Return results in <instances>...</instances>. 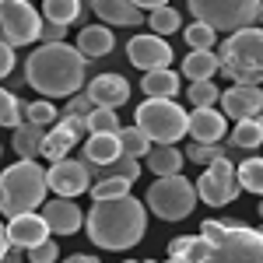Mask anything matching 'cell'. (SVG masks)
Masks as SVG:
<instances>
[{"mask_svg":"<svg viewBox=\"0 0 263 263\" xmlns=\"http://www.w3.org/2000/svg\"><path fill=\"white\" fill-rule=\"evenodd\" d=\"M168 260L176 263H263V228L242 221L207 218L200 235H179L168 242Z\"/></svg>","mask_w":263,"mask_h":263,"instance_id":"cell-1","label":"cell"},{"mask_svg":"<svg viewBox=\"0 0 263 263\" xmlns=\"http://www.w3.org/2000/svg\"><path fill=\"white\" fill-rule=\"evenodd\" d=\"M84 228L99 249H130L147 232V207L130 193L116 200H95L84 218Z\"/></svg>","mask_w":263,"mask_h":263,"instance_id":"cell-2","label":"cell"},{"mask_svg":"<svg viewBox=\"0 0 263 263\" xmlns=\"http://www.w3.org/2000/svg\"><path fill=\"white\" fill-rule=\"evenodd\" d=\"M84 70H88V60L74 46H67V42H46V46H39L28 57L25 81L32 84L39 95H46V99L49 95L70 99V95H78L84 88Z\"/></svg>","mask_w":263,"mask_h":263,"instance_id":"cell-3","label":"cell"},{"mask_svg":"<svg viewBox=\"0 0 263 263\" xmlns=\"http://www.w3.org/2000/svg\"><path fill=\"white\" fill-rule=\"evenodd\" d=\"M49 182L46 168L35 165V158H21L0 172V214L18 218V214H35V207L46 203Z\"/></svg>","mask_w":263,"mask_h":263,"instance_id":"cell-4","label":"cell"},{"mask_svg":"<svg viewBox=\"0 0 263 263\" xmlns=\"http://www.w3.org/2000/svg\"><path fill=\"white\" fill-rule=\"evenodd\" d=\"M221 70L224 78H232V84H263V28L249 25L239 28L224 39L221 53Z\"/></svg>","mask_w":263,"mask_h":263,"instance_id":"cell-5","label":"cell"},{"mask_svg":"<svg viewBox=\"0 0 263 263\" xmlns=\"http://www.w3.org/2000/svg\"><path fill=\"white\" fill-rule=\"evenodd\" d=\"M134 120H137V130L151 144H176L179 137H186L190 112L172 99H147L137 105Z\"/></svg>","mask_w":263,"mask_h":263,"instance_id":"cell-6","label":"cell"},{"mask_svg":"<svg viewBox=\"0 0 263 263\" xmlns=\"http://www.w3.org/2000/svg\"><path fill=\"white\" fill-rule=\"evenodd\" d=\"M144 207L151 214H158L162 221H182L193 214L197 207V186L182 176H165V179H155L147 186V197H144Z\"/></svg>","mask_w":263,"mask_h":263,"instance_id":"cell-7","label":"cell"},{"mask_svg":"<svg viewBox=\"0 0 263 263\" xmlns=\"http://www.w3.org/2000/svg\"><path fill=\"white\" fill-rule=\"evenodd\" d=\"M263 0H186V11L193 21L211 25L214 32H239L256 21Z\"/></svg>","mask_w":263,"mask_h":263,"instance_id":"cell-8","label":"cell"},{"mask_svg":"<svg viewBox=\"0 0 263 263\" xmlns=\"http://www.w3.org/2000/svg\"><path fill=\"white\" fill-rule=\"evenodd\" d=\"M42 14L32 0H0V39L7 46H28L39 39Z\"/></svg>","mask_w":263,"mask_h":263,"instance_id":"cell-9","label":"cell"},{"mask_svg":"<svg viewBox=\"0 0 263 263\" xmlns=\"http://www.w3.org/2000/svg\"><path fill=\"white\" fill-rule=\"evenodd\" d=\"M239 193H242V186L235 179V165L228 162V158L211 162L200 172V179H197V200H203L207 207H224V203L235 200Z\"/></svg>","mask_w":263,"mask_h":263,"instance_id":"cell-10","label":"cell"},{"mask_svg":"<svg viewBox=\"0 0 263 263\" xmlns=\"http://www.w3.org/2000/svg\"><path fill=\"white\" fill-rule=\"evenodd\" d=\"M126 60L134 63L137 70H165L172 63V46L155 35V32H137L134 39L126 42Z\"/></svg>","mask_w":263,"mask_h":263,"instance_id":"cell-11","label":"cell"},{"mask_svg":"<svg viewBox=\"0 0 263 263\" xmlns=\"http://www.w3.org/2000/svg\"><path fill=\"white\" fill-rule=\"evenodd\" d=\"M46 182H49V190H53L57 197L74 200V197H81L84 190L91 186V176H88V165L84 162L60 158V162H53L49 168H46Z\"/></svg>","mask_w":263,"mask_h":263,"instance_id":"cell-12","label":"cell"},{"mask_svg":"<svg viewBox=\"0 0 263 263\" xmlns=\"http://www.w3.org/2000/svg\"><path fill=\"white\" fill-rule=\"evenodd\" d=\"M221 109L224 116H232V120H260L263 112V88L260 84H232V88H224L221 91Z\"/></svg>","mask_w":263,"mask_h":263,"instance_id":"cell-13","label":"cell"},{"mask_svg":"<svg viewBox=\"0 0 263 263\" xmlns=\"http://www.w3.org/2000/svg\"><path fill=\"white\" fill-rule=\"evenodd\" d=\"M39 214L46 221V228H49V235H74V232H81V224H84V211L74 200H67V197L46 200Z\"/></svg>","mask_w":263,"mask_h":263,"instance_id":"cell-14","label":"cell"},{"mask_svg":"<svg viewBox=\"0 0 263 263\" xmlns=\"http://www.w3.org/2000/svg\"><path fill=\"white\" fill-rule=\"evenodd\" d=\"M84 95L95 102V105H102V109H120L123 102L130 99V81L123 74H99V78L88 81V91Z\"/></svg>","mask_w":263,"mask_h":263,"instance_id":"cell-15","label":"cell"},{"mask_svg":"<svg viewBox=\"0 0 263 263\" xmlns=\"http://www.w3.org/2000/svg\"><path fill=\"white\" fill-rule=\"evenodd\" d=\"M224 126H228L224 112H218V109H193L186 134L193 137V144H218L224 137Z\"/></svg>","mask_w":263,"mask_h":263,"instance_id":"cell-16","label":"cell"},{"mask_svg":"<svg viewBox=\"0 0 263 263\" xmlns=\"http://www.w3.org/2000/svg\"><path fill=\"white\" fill-rule=\"evenodd\" d=\"M7 239H11V246H18V249H32V246L49 239V228L42 221V214H18V218H11V224H7Z\"/></svg>","mask_w":263,"mask_h":263,"instance_id":"cell-17","label":"cell"},{"mask_svg":"<svg viewBox=\"0 0 263 263\" xmlns=\"http://www.w3.org/2000/svg\"><path fill=\"white\" fill-rule=\"evenodd\" d=\"M112 46H116L112 28H105V25H84L74 49L81 53L84 60H99V57H109L112 53Z\"/></svg>","mask_w":263,"mask_h":263,"instance_id":"cell-18","label":"cell"},{"mask_svg":"<svg viewBox=\"0 0 263 263\" xmlns=\"http://www.w3.org/2000/svg\"><path fill=\"white\" fill-rule=\"evenodd\" d=\"M84 165H99V168H105V165H112L116 158H120V137L116 134H88V141H84V151H81Z\"/></svg>","mask_w":263,"mask_h":263,"instance_id":"cell-19","label":"cell"},{"mask_svg":"<svg viewBox=\"0 0 263 263\" xmlns=\"http://www.w3.org/2000/svg\"><path fill=\"white\" fill-rule=\"evenodd\" d=\"M88 7H91L105 25H112V28H116V25H126V28H130V25H141V7L130 4V0H91Z\"/></svg>","mask_w":263,"mask_h":263,"instance_id":"cell-20","label":"cell"},{"mask_svg":"<svg viewBox=\"0 0 263 263\" xmlns=\"http://www.w3.org/2000/svg\"><path fill=\"white\" fill-rule=\"evenodd\" d=\"M182 162H186V155H182L176 144H151V151H147V168L165 179V176H179Z\"/></svg>","mask_w":263,"mask_h":263,"instance_id":"cell-21","label":"cell"},{"mask_svg":"<svg viewBox=\"0 0 263 263\" xmlns=\"http://www.w3.org/2000/svg\"><path fill=\"white\" fill-rule=\"evenodd\" d=\"M218 67H221V60L214 49H190V57L182 60V74L190 81H214Z\"/></svg>","mask_w":263,"mask_h":263,"instance_id":"cell-22","label":"cell"},{"mask_svg":"<svg viewBox=\"0 0 263 263\" xmlns=\"http://www.w3.org/2000/svg\"><path fill=\"white\" fill-rule=\"evenodd\" d=\"M74 144H78V137L67 130V126H49L46 130V137H42V158H49V162H60V158H67L70 151H74Z\"/></svg>","mask_w":263,"mask_h":263,"instance_id":"cell-23","label":"cell"},{"mask_svg":"<svg viewBox=\"0 0 263 263\" xmlns=\"http://www.w3.org/2000/svg\"><path fill=\"white\" fill-rule=\"evenodd\" d=\"M141 88L147 99H172V95H179V74L168 70V67L165 70H147Z\"/></svg>","mask_w":263,"mask_h":263,"instance_id":"cell-24","label":"cell"},{"mask_svg":"<svg viewBox=\"0 0 263 263\" xmlns=\"http://www.w3.org/2000/svg\"><path fill=\"white\" fill-rule=\"evenodd\" d=\"M84 4L81 0H42V21H53V25H74L81 18Z\"/></svg>","mask_w":263,"mask_h":263,"instance_id":"cell-25","label":"cell"},{"mask_svg":"<svg viewBox=\"0 0 263 263\" xmlns=\"http://www.w3.org/2000/svg\"><path fill=\"white\" fill-rule=\"evenodd\" d=\"M21 120L32 123V126H39V130H49V126H57V105L49 99H35V102H21Z\"/></svg>","mask_w":263,"mask_h":263,"instance_id":"cell-26","label":"cell"},{"mask_svg":"<svg viewBox=\"0 0 263 263\" xmlns=\"http://www.w3.org/2000/svg\"><path fill=\"white\" fill-rule=\"evenodd\" d=\"M263 144V123L260 120H239L228 134V147H242V151H253Z\"/></svg>","mask_w":263,"mask_h":263,"instance_id":"cell-27","label":"cell"},{"mask_svg":"<svg viewBox=\"0 0 263 263\" xmlns=\"http://www.w3.org/2000/svg\"><path fill=\"white\" fill-rule=\"evenodd\" d=\"M42 137H46V130L32 126V123H21L18 130H14L11 147H14V155H18V158H35V155L42 151Z\"/></svg>","mask_w":263,"mask_h":263,"instance_id":"cell-28","label":"cell"},{"mask_svg":"<svg viewBox=\"0 0 263 263\" xmlns=\"http://www.w3.org/2000/svg\"><path fill=\"white\" fill-rule=\"evenodd\" d=\"M116 137H120V151L126 155V158H137V162H141V158H147L151 141L144 137L137 126H120V134H116Z\"/></svg>","mask_w":263,"mask_h":263,"instance_id":"cell-29","label":"cell"},{"mask_svg":"<svg viewBox=\"0 0 263 263\" xmlns=\"http://www.w3.org/2000/svg\"><path fill=\"white\" fill-rule=\"evenodd\" d=\"M235 179H239L242 190L263 197V158H246V162L235 168Z\"/></svg>","mask_w":263,"mask_h":263,"instance_id":"cell-30","label":"cell"},{"mask_svg":"<svg viewBox=\"0 0 263 263\" xmlns=\"http://www.w3.org/2000/svg\"><path fill=\"white\" fill-rule=\"evenodd\" d=\"M91 200H116V197H126L130 193V182L126 179H116V176H102L88 186Z\"/></svg>","mask_w":263,"mask_h":263,"instance_id":"cell-31","label":"cell"},{"mask_svg":"<svg viewBox=\"0 0 263 263\" xmlns=\"http://www.w3.org/2000/svg\"><path fill=\"white\" fill-rule=\"evenodd\" d=\"M186 99L193 102V109H214L218 99H221V91H218V84H214V81H190Z\"/></svg>","mask_w":263,"mask_h":263,"instance_id":"cell-32","label":"cell"},{"mask_svg":"<svg viewBox=\"0 0 263 263\" xmlns=\"http://www.w3.org/2000/svg\"><path fill=\"white\" fill-rule=\"evenodd\" d=\"M182 39H186V46H190V49H214L218 32H214L211 25H203V21H193V25H186Z\"/></svg>","mask_w":263,"mask_h":263,"instance_id":"cell-33","label":"cell"},{"mask_svg":"<svg viewBox=\"0 0 263 263\" xmlns=\"http://www.w3.org/2000/svg\"><path fill=\"white\" fill-rule=\"evenodd\" d=\"M179 25H182V14L172 4L151 11V32H155V35H172V32H179Z\"/></svg>","mask_w":263,"mask_h":263,"instance_id":"cell-34","label":"cell"},{"mask_svg":"<svg viewBox=\"0 0 263 263\" xmlns=\"http://www.w3.org/2000/svg\"><path fill=\"white\" fill-rule=\"evenodd\" d=\"M88 134H120L116 109H102V105H95V112L88 116Z\"/></svg>","mask_w":263,"mask_h":263,"instance_id":"cell-35","label":"cell"},{"mask_svg":"<svg viewBox=\"0 0 263 263\" xmlns=\"http://www.w3.org/2000/svg\"><path fill=\"white\" fill-rule=\"evenodd\" d=\"M21 102L7 91V88H0V126H11V130H18L21 126Z\"/></svg>","mask_w":263,"mask_h":263,"instance_id":"cell-36","label":"cell"},{"mask_svg":"<svg viewBox=\"0 0 263 263\" xmlns=\"http://www.w3.org/2000/svg\"><path fill=\"white\" fill-rule=\"evenodd\" d=\"M186 158L207 168L211 162H218V158H228V155H224L221 144H190V147H186Z\"/></svg>","mask_w":263,"mask_h":263,"instance_id":"cell-37","label":"cell"},{"mask_svg":"<svg viewBox=\"0 0 263 263\" xmlns=\"http://www.w3.org/2000/svg\"><path fill=\"white\" fill-rule=\"evenodd\" d=\"M57 239H46V242L32 246V249H25V256H28V263H57Z\"/></svg>","mask_w":263,"mask_h":263,"instance_id":"cell-38","label":"cell"},{"mask_svg":"<svg viewBox=\"0 0 263 263\" xmlns=\"http://www.w3.org/2000/svg\"><path fill=\"white\" fill-rule=\"evenodd\" d=\"M63 112H70V116H81V120H88L91 112H95V102L88 99V95H70V102H67V109Z\"/></svg>","mask_w":263,"mask_h":263,"instance_id":"cell-39","label":"cell"},{"mask_svg":"<svg viewBox=\"0 0 263 263\" xmlns=\"http://www.w3.org/2000/svg\"><path fill=\"white\" fill-rule=\"evenodd\" d=\"M57 123H60V126H67V130H70L78 141H84V137H88V120H81V116H70V112H63Z\"/></svg>","mask_w":263,"mask_h":263,"instance_id":"cell-40","label":"cell"},{"mask_svg":"<svg viewBox=\"0 0 263 263\" xmlns=\"http://www.w3.org/2000/svg\"><path fill=\"white\" fill-rule=\"evenodd\" d=\"M11 70H14V46H7L0 39V78H7Z\"/></svg>","mask_w":263,"mask_h":263,"instance_id":"cell-41","label":"cell"},{"mask_svg":"<svg viewBox=\"0 0 263 263\" xmlns=\"http://www.w3.org/2000/svg\"><path fill=\"white\" fill-rule=\"evenodd\" d=\"M63 35H67V28H63V25H53V21H42V28H39V39H46V42H63Z\"/></svg>","mask_w":263,"mask_h":263,"instance_id":"cell-42","label":"cell"},{"mask_svg":"<svg viewBox=\"0 0 263 263\" xmlns=\"http://www.w3.org/2000/svg\"><path fill=\"white\" fill-rule=\"evenodd\" d=\"M4 263H25V249L11 246V249H7V256H4Z\"/></svg>","mask_w":263,"mask_h":263,"instance_id":"cell-43","label":"cell"},{"mask_svg":"<svg viewBox=\"0 0 263 263\" xmlns=\"http://www.w3.org/2000/svg\"><path fill=\"white\" fill-rule=\"evenodd\" d=\"M137 7H147V11H158V7H168V0H130Z\"/></svg>","mask_w":263,"mask_h":263,"instance_id":"cell-44","label":"cell"},{"mask_svg":"<svg viewBox=\"0 0 263 263\" xmlns=\"http://www.w3.org/2000/svg\"><path fill=\"white\" fill-rule=\"evenodd\" d=\"M63 263H102L99 256H88V253H74V256H67Z\"/></svg>","mask_w":263,"mask_h":263,"instance_id":"cell-45","label":"cell"},{"mask_svg":"<svg viewBox=\"0 0 263 263\" xmlns=\"http://www.w3.org/2000/svg\"><path fill=\"white\" fill-rule=\"evenodd\" d=\"M7 249H11V239H7V228L0 224V263H4V256H7Z\"/></svg>","mask_w":263,"mask_h":263,"instance_id":"cell-46","label":"cell"},{"mask_svg":"<svg viewBox=\"0 0 263 263\" xmlns=\"http://www.w3.org/2000/svg\"><path fill=\"white\" fill-rule=\"evenodd\" d=\"M123 263H158V260H123Z\"/></svg>","mask_w":263,"mask_h":263,"instance_id":"cell-47","label":"cell"},{"mask_svg":"<svg viewBox=\"0 0 263 263\" xmlns=\"http://www.w3.org/2000/svg\"><path fill=\"white\" fill-rule=\"evenodd\" d=\"M260 218H263V197H260Z\"/></svg>","mask_w":263,"mask_h":263,"instance_id":"cell-48","label":"cell"},{"mask_svg":"<svg viewBox=\"0 0 263 263\" xmlns=\"http://www.w3.org/2000/svg\"><path fill=\"white\" fill-rule=\"evenodd\" d=\"M81 4H91V0H81Z\"/></svg>","mask_w":263,"mask_h":263,"instance_id":"cell-49","label":"cell"},{"mask_svg":"<svg viewBox=\"0 0 263 263\" xmlns=\"http://www.w3.org/2000/svg\"><path fill=\"white\" fill-rule=\"evenodd\" d=\"M260 123H263V112H260Z\"/></svg>","mask_w":263,"mask_h":263,"instance_id":"cell-50","label":"cell"},{"mask_svg":"<svg viewBox=\"0 0 263 263\" xmlns=\"http://www.w3.org/2000/svg\"><path fill=\"white\" fill-rule=\"evenodd\" d=\"M168 263H176V260H168Z\"/></svg>","mask_w":263,"mask_h":263,"instance_id":"cell-51","label":"cell"},{"mask_svg":"<svg viewBox=\"0 0 263 263\" xmlns=\"http://www.w3.org/2000/svg\"><path fill=\"white\" fill-rule=\"evenodd\" d=\"M0 151H4V147H0Z\"/></svg>","mask_w":263,"mask_h":263,"instance_id":"cell-52","label":"cell"},{"mask_svg":"<svg viewBox=\"0 0 263 263\" xmlns=\"http://www.w3.org/2000/svg\"><path fill=\"white\" fill-rule=\"evenodd\" d=\"M260 88H263V84H260Z\"/></svg>","mask_w":263,"mask_h":263,"instance_id":"cell-53","label":"cell"}]
</instances>
